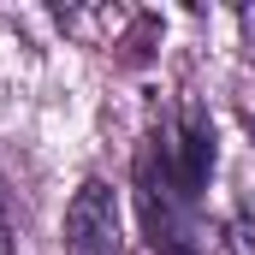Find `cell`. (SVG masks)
I'll return each instance as SVG.
<instances>
[{"mask_svg": "<svg viewBox=\"0 0 255 255\" xmlns=\"http://www.w3.org/2000/svg\"><path fill=\"white\" fill-rule=\"evenodd\" d=\"M220 136L202 107H172L160 113L136 160H130V190H136V220L142 238L160 255H202L208 250V220H202V190L214 178Z\"/></svg>", "mask_w": 255, "mask_h": 255, "instance_id": "1", "label": "cell"}, {"mask_svg": "<svg viewBox=\"0 0 255 255\" xmlns=\"http://www.w3.org/2000/svg\"><path fill=\"white\" fill-rule=\"evenodd\" d=\"M119 196L101 178H83L65 202V255H119Z\"/></svg>", "mask_w": 255, "mask_h": 255, "instance_id": "2", "label": "cell"}, {"mask_svg": "<svg viewBox=\"0 0 255 255\" xmlns=\"http://www.w3.org/2000/svg\"><path fill=\"white\" fill-rule=\"evenodd\" d=\"M232 255H255V220L250 214H238V226H232Z\"/></svg>", "mask_w": 255, "mask_h": 255, "instance_id": "3", "label": "cell"}, {"mask_svg": "<svg viewBox=\"0 0 255 255\" xmlns=\"http://www.w3.org/2000/svg\"><path fill=\"white\" fill-rule=\"evenodd\" d=\"M18 250V238H12V202H6V178H0V255Z\"/></svg>", "mask_w": 255, "mask_h": 255, "instance_id": "4", "label": "cell"}]
</instances>
